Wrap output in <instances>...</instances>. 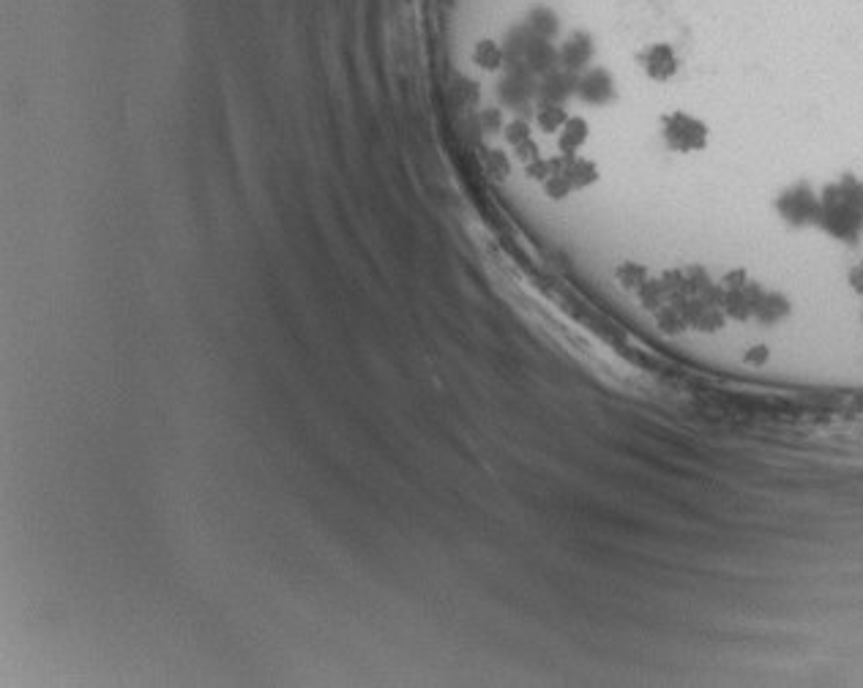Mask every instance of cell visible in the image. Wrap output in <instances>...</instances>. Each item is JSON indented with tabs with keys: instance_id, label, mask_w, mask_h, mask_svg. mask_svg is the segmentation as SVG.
Listing matches in <instances>:
<instances>
[{
	"instance_id": "cell-1",
	"label": "cell",
	"mask_w": 863,
	"mask_h": 688,
	"mask_svg": "<svg viewBox=\"0 0 863 688\" xmlns=\"http://www.w3.org/2000/svg\"><path fill=\"white\" fill-rule=\"evenodd\" d=\"M823 211L817 227L836 241L855 243L863 235V181L855 175H842L828 183L823 192Z\"/></svg>"
},
{
	"instance_id": "cell-2",
	"label": "cell",
	"mask_w": 863,
	"mask_h": 688,
	"mask_svg": "<svg viewBox=\"0 0 863 688\" xmlns=\"http://www.w3.org/2000/svg\"><path fill=\"white\" fill-rule=\"evenodd\" d=\"M659 137L664 148L681 156L708 151L711 145V126L697 118L694 112L670 110L659 118Z\"/></svg>"
},
{
	"instance_id": "cell-3",
	"label": "cell",
	"mask_w": 863,
	"mask_h": 688,
	"mask_svg": "<svg viewBox=\"0 0 863 688\" xmlns=\"http://www.w3.org/2000/svg\"><path fill=\"white\" fill-rule=\"evenodd\" d=\"M820 211H823V200H820V192L809 181L792 183L790 189H784L776 197V213L782 216V222L787 227H795V230L817 227Z\"/></svg>"
},
{
	"instance_id": "cell-4",
	"label": "cell",
	"mask_w": 863,
	"mask_h": 688,
	"mask_svg": "<svg viewBox=\"0 0 863 688\" xmlns=\"http://www.w3.org/2000/svg\"><path fill=\"white\" fill-rule=\"evenodd\" d=\"M634 61L640 66V71L648 77L650 82L656 85H664V82H672L681 71V58L672 47L670 41H648L637 55Z\"/></svg>"
},
{
	"instance_id": "cell-5",
	"label": "cell",
	"mask_w": 863,
	"mask_h": 688,
	"mask_svg": "<svg viewBox=\"0 0 863 688\" xmlns=\"http://www.w3.org/2000/svg\"><path fill=\"white\" fill-rule=\"evenodd\" d=\"M574 91L582 96V102L607 104L615 99V80L610 77V71L596 66V69H590L582 80H577Z\"/></svg>"
},
{
	"instance_id": "cell-6",
	"label": "cell",
	"mask_w": 863,
	"mask_h": 688,
	"mask_svg": "<svg viewBox=\"0 0 863 688\" xmlns=\"http://www.w3.org/2000/svg\"><path fill=\"white\" fill-rule=\"evenodd\" d=\"M590 140V123L582 115H569V121L563 123V129L558 132V148L560 156H577L585 142Z\"/></svg>"
},
{
	"instance_id": "cell-7",
	"label": "cell",
	"mask_w": 863,
	"mask_h": 688,
	"mask_svg": "<svg viewBox=\"0 0 863 688\" xmlns=\"http://www.w3.org/2000/svg\"><path fill=\"white\" fill-rule=\"evenodd\" d=\"M473 63L481 71H500L506 63L503 44L495 39H478L476 47H473Z\"/></svg>"
},
{
	"instance_id": "cell-8",
	"label": "cell",
	"mask_w": 863,
	"mask_h": 688,
	"mask_svg": "<svg viewBox=\"0 0 863 688\" xmlns=\"http://www.w3.org/2000/svg\"><path fill=\"white\" fill-rule=\"evenodd\" d=\"M790 314V301L784 298L782 293H768V290H762L760 295V304H757V320H762V323H779L782 317H787Z\"/></svg>"
},
{
	"instance_id": "cell-9",
	"label": "cell",
	"mask_w": 863,
	"mask_h": 688,
	"mask_svg": "<svg viewBox=\"0 0 863 688\" xmlns=\"http://www.w3.org/2000/svg\"><path fill=\"white\" fill-rule=\"evenodd\" d=\"M615 279H618V284L623 287V290L637 293L642 284L650 279V271L642 263H634V260H623V263L615 268Z\"/></svg>"
},
{
	"instance_id": "cell-10",
	"label": "cell",
	"mask_w": 863,
	"mask_h": 688,
	"mask_svg": "<svg viewBox=\"0 0 863 688\" xmlns=\"http://www.w3.org/2000/svg\"><path fill=\"white\" fill-rule=\"evenodd\" d=\"M566 121H569V112H566L563 104L544 102L539 112H536V123H539V129L544 134H558Z\"/></svg>"
},
{
	"instance_id": "cell-11",
	"label": "cell",
	"mask_w": 863,
	"mask_h": 688,
	"mask_svg": "<svg viewBox=\"0 0 863 688\" xmlns=\"http://www.w3.org/2000/svg\"><path fill=\"white\" fill-rule=\"evenodd\" d=\"M503 134H506V142L511 145V148H517V145H522L525 140H530L533 137V132H530V123L528 121H511L503 126Z\"/></svg>"
},
{
	"instance_id": "cell-12",
	"label": "cell",
	"mask_w": 863,
	"mask_h": 688,
	"mask_svg": "<svg viewBox=\"0 0 863 688\" xmlns=\"http://www.w3.org/2000/svg\"><path fill=\"white\" fill-rule=\"evenodd\" d=\"M847 284H850V290H853L855 295H861L863 298V260L861 263H855L850 271H847Z\"/></svg>"
},
{
	"instance_id": "cell-13",
	"label": "cell",
	"mask_w": 863,
	"mask_h": 688,
	"mask_svg": "<svg viewBox=\"0 0 863 688\" xmlns=\"http://www.w3.org/2000/svg\"><path fill=\"white\" fill-rule=\"evenodd\" d=\"M765 361H768L765 344H757V347H752V353H746V364H765Z\"/></svg>"
},
{
	"instance_id": "cell-14",
	"label": "cell",
	"mask_w": 863,
	"mask_h": 688,
	"mask_svg": "<svg viewBox=\"0 0 863 688\" xmlns=\"http://www.w3.org/2000/svg\"><path fill=\"white\" fill-rule=\"evenodd\" d=\"M861 320H863V312H861Z\"/></svg>"
}]
</instances>
